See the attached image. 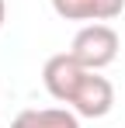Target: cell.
Masks as SVG:
<instances>
[{
    "label": "cell",
    "instance_id": "6da1fadb",
    "mask_svg": "<svg viewBox=\"0 0 125 128\" xmlns=\"http://www.w3.org/2000/svg\"><path fill=\"white\" fill-rule=\"evenodd\" d=\"M118 48H122L118 31H115L108 21H94V24H83L80 31L73 35L70 56H73L83 69L101 73L104 66H111L115 59H118Z\"/></svg>",
    "mask_w": 125,
    "mask_h": 128
},
{
    "label": "cell",
    "instance_id": "7a4b0ae2",
    "mask_svg": "<svg viewBox=\"0 0 125 128\" xmlns=\"http://www.w3.org/2000/svg\"><path fill=\"white\" fill-rule=\"evenodd\" d=\"M87 73H90V69H83L70 52H59V56H49V59H45V66H42V83H45V90H49L52 100H59V104L70 107V100L77 97V90H80Z\"/></svg>",
    "mask_w": 125,
    "mask_h": 128
},
{
    "label": "cell",
    "instance_id": "3957f363",
    "mask_svg": "<svg viewBox=\"0 0 125 128\" xmlns=\"http://www.w3.org/2000/svg\"><path fill=\"white\" fill-rule=\"evenodd\" d=\"M70 107L80 118H104V114H111V107H115V86H111V80L90 69L83 76L77 97L70 100Z\"/></svg>",
    "mask_w": 125,
    "mask_h": 128
},
{
    "label": "cell",
    "instance_id": "277c9868",
    "mask_svg": "<svg viewBox=\"0 0 125 128\" xmlns=\"http://www.w3.org/2000/svg\"><path fill=\"white\" fill-rule=\"evenodd\" d=\"M52 10L62 21H115L125 10V0H52Z\"/></svg>",
    "mask_w": 125,
    "mask_h": 128
},
{
    "label": "cell",
    "instance_id": "5b68a950",
    "mask_svg": "<svg viewBox=\"0 0 125 128\" xmlns=\"http://www.w3.org/2000/svg\"><path fill=\"white\" fill-rule=\"evenodd\" d=\"M11 128H80L73 107H28L11 121Z\"/></svg>",
    "mask_w": 125,
    "mask_h": 128
},
{
    "label": "cell",
    "instance_id": "8992f818",
    "mask_svg": "<svg viewBox=\"0 0 125 128\" xmlns=\"http://www.w3.org/2000/svg\"><path fill=\"white\" fill-rule=\"evenodd\" d=\"M4 21H7V0H0V28H4Z\"/></svg>",
    "mask_w": 125,
    "mask_h": 128
}]
</instances>
